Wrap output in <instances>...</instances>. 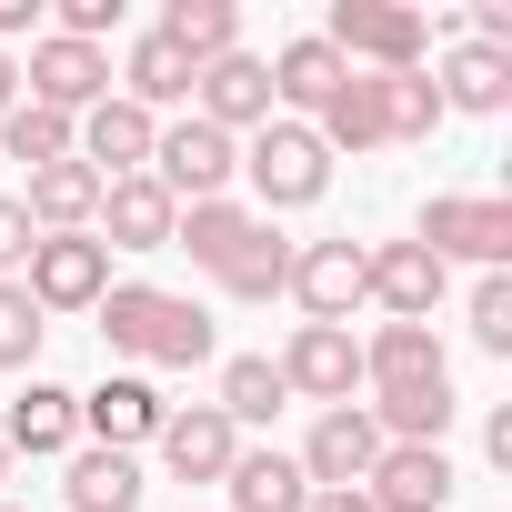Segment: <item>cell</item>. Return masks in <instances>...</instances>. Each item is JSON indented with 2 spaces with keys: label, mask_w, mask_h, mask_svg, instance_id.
Segmentation results:
<instances>
[{
  "label": "cell",
  "mask_w": 512,
  "mask_h": 512,
  "mask_svg": "<svg viewBox=\"0 0 512 512\" xmlns=\"http://www.w3.org/2000/svg\"><path fill=\"white\" fill-rule=\"evenodd\" d=\"M241 171H251V191H262V221H272V211H312V201L332 191V151H322L312 121H292V111H272L262 131H251Z\"/></svg>",
  "instance_id": "1"
},
{
  "label": "cell",
  "mask_w": 512,
  "mask_h": 512,
  "mask_svg": "<svg viewBox=\"0 0 512 512\" xmlns=\"http://www.w3.org/2000/svg\"><path fill=\"white\" fill-rule=\"evenodd\" d=\"M412 241L432 251L442 272H452V262L502 272V262H512V201H492V191H432L422 221H412Z\"/></svg>",
  "instance_id": "2"
},
{
  "label": "cell",
  "mask_w": 512,
  "mask_h": 512,
  "mask_svg": "<svg viewBox=\"0 0 512 512\" xmlns=\"http://www.w3.org/2000/svg\"><path fill=\"white\" fill-rule=\"evenodd\" d=\"M322 41L342 61H372V71H422L432 61V21L412 11V0H332Z\"/></svg>",
  "instance_id": "3"
},
{
  "label": "cell",
  "mask_w": 512,
  "mask_h": 512,
  "mask_svg": "<svg viewBox=\"0 0 512 512\" xmlns=\"http://www.w3.org/2000/svg\"><path fill=\"white\" fill-rule=\"evenodd\" d=\"M231 171H241V141L231 131H211L201 111L191 121H161V141H151V181L191 211V201H231Z\"/></svg>",
  "instance_id": "4"
},
{
  "label": "cell",
  "mask_w": 512,
  "mask_h": 512,
  "mask_svg": "<svg viewBox=\"0 0 512 512\" xmlns=\"http://www.w3.org/2000/svg\"><path fill=\"white\" fill-rule=\"evenodd\" d=\"M21 292L41 302V322H51V312H101V292H111V251H101L91 231H41L31 262H21Z\"/></svg>",
  "instance_id": "5"
},
{
  "label": "cell",
  "mask_w": 512,
  "mask_h": 512,
  "mask_svg": "<svg viewBox=\"0 0 512 512\" xmlns=\"http://www.w3.org/2000/svg\"><path fill=\"white\" fill-rule=\"evenodd\" d=\"M21 101H41V111L81 121L91 101H111V51H91V41H61V31H41V41H31V71H21Z\"/></svg>",
  "instance_id": "6"
},
{
  "label": "cell",
  "mask_w": 512,
  "mask_h": 512,
  "mask_svg": "<svg viewBox=\"0 0 512 512\" xmlns=\"http://www.w3.org/2000/svg\"><path fill=\"white\" fill-rule=\"evenodd\" d=\"M151 141H161V121L141 111V101H91L81 121H71V161L91 171V181H131V171H151Z\"/></svg>",
  "instance_id": "7"
},
{
  "label": "cell",
  "mask_w": 512,
  "mask_h": 512,
  "mask_svg": "<svg viewBox=\"0 0 512 512\" xmlns=\"http://www.w3.org/2000/svg\"><path fill=\"white\" fill-rule=\"evenodd\" d=\"M282 392H302V402H322V412H342L352 392H362V342L342 332V322H302L292 342H282Z\"/></svg>",
  "instance_id": "8"
},
{
  "label": "cell",
  "mask_w": 512,
  "mask_h": 512,
  "mask_svg": "<svg viewBox=\"0 0 512 512\" xmlns=\"http://www.w3.org/2000/svg\"><path fill=\"white\" fill-rule=\"evenodd\" d=\"M442 262H432V251L422 241H362V302H382L392 322H432L442 312Z\"/></svg>",
  "instance_id": "9"
},
{
  "label": "cell",
  "mask_w": 512,
  "mask_h": 512,
  "mask_svg": "<svg viewBox=\"0 0 512 512\" xmlns=\"http://www.w3.org/2000/svg\"><path fill=\"white\" fill-rule=\"evenodd\" d=\"M452 482H462V472H452L442 442H382V462L362 472V502H372V512H442Z\"/></svg>",
  "instance_id": "10"
},
{
  "label": "cell",
  "mask_w": 512,
  "mask_h": 512,
  "mask_svg": "<svg viewBox=\"0 0 512 512\" xmlns=\"http://www.w3.org/2000/svg\"><path fill=\"white\" fill-rule=\"evenodd\" d=\"M292 462H302V482H312V492H362V472L382 462V432H372V412H362V402H342V412H322V422H312V442H302Z\"/></svg>",
  "instance_id": "11"
},
{
  "label": "cell",
  "mask_w": 512,
  "mask_h": 512,
  "mask_svg": "<svg viewBox=\"0 0 512 512\" xmlns=\"http://www.w3.org/2000/svg\"><path fill=\"white\" fill-rule=\"evenodd\" d=\"M191 101H201V121L211 131H262L272 121V61H251V51H221V61H201L191 71Z\"/></svg>",
  "instance_id": "12"
},
{
  "label": "cell",
  "mask_w": 512,
  "mask_h": 512,
  "mask_svg": "<svg viewBox=\"0 0 512 512\" xmlns=\"http://www.w3.org/2000/svg\"><path fill=\"white\" fill-rule=\"evenodd\" d=\"M171 221H181V201H171L151 171H131V181H101L91 241H101V251H171Z\"/></svg>",
  "instance_id": "13"
},
{
  "label": "cell",
  "mask_w": 512,
  "mask_h": 512,
  "mask_svg": "<svg viewBox=\"0 0 512 512\" xmlns=\"http://www.w3.org/2000/svg\"><path fill=\"white\" fill-rule=\"evenodd\" d=\"M292 302H302V322H342L352 332V312H362V241H302L292 251Z\"/></svg>",
  "instance_id": "14"
},
{
  "label": "cell",
  "mask_w": 512,
  "mask_h": 512,
  "mask_svg": "<svg viewBox=\"0 0 512 512\" xmlns=\"http://www.w3.org/2000/svg\"><path fill=\"white\" fill-rule=\"evenodd\" d=\"M161 422H171V402L141 372H111L101 392H81V432H101V452H141V442H161Z\"/></svg>",
  "instance_id": "15"
},
{
  "label": "cell",
  "mask_w": 512,
  "mask_h": 512,
  "mask_svg": "<svg viewBox=\"0 0 512 512\" xmlns=\"http://www.w3.org/2000/svg\"><path fill=\"white\" fill-rule=\"evenodd\" d=\"M362 382H372V392H422V382H452V362H442L432 322H382V332L362 342Z\"/></svg>",
  "instance_id": "16"
},
{
  "label": "cell",
  "mask_w": 512,
  "mask_h": 512,
  "mask_svg": "<svg viewBox=\"0 0 512 512\" xmlns=\"http://www.w3.org/2000/svg\"><path fill=\"white\" fill-rule=\"evenodd\" d=\"M342 81H352V61H342L322 31H302V41H282V61H272V111L292 101V121H312V111H322Z\"/></svg>",
  "instance_id": "17"
},
{
  "label": "cell",
  "mask_w": 512,
  "mask_h": 512,
  "mask_svg": "<svg viewBox=\"0 0 512 512\" xmlns=\"http://www.w3.org/2000/svg\"><path fill=\"white\" fill-rule=\"evenodd\" d=\"M161 462H171L181 482H221V472L241 462V432H231L211 402H191V412H171V422H161Z\"/></svg>",
  "instance_id": "18"
},
{
  "label": "cell",
  "mask_w": 512,
  "mask_h": 512,
  "mask_svg": "<svg viewBox=\"0 0 512 512\" xmlns=\"http://www.w3.org/2000/svg\"><path fill=\"white\" fill-rule=\"evenodd\" d=\"M0 442H11V462H21V452H71V442H81V392L31 382V392L11 402V422H0Z\"/></svg>",
  "instance_id": "19"
},
{
  "label": "cell",
  "mask_w": 512,
  "mask_h": 512,
  "mask_svg": "<svg viewBox=\"0 0 512 512\" xmlns=\"http://www.w3.org/2000/svg\"><path fill=\"white\" fill-rule=\"evenodd\" d=\"M432 91H442V111H512V61L502 51H482V41H462L442 71H432Z\"/></svg>",
  "instance_id": "20"
},
{
  "label": "cell",
  "mask_w": 512,
  "mask_h": 512,
  "mask_svg": "<svg viewBox=\"0 0 512 512\" xmlns=\"http://www.w3.org/2000/svg\"><path fill=\"white\" fill-rule=\"evenodd\" d=\"M21 211H31V231H91V221H101V181H91L81 161H51V171H31Z\"/></svg>",
  "instance_id": "21"
},
{
  "label": "cell",
  "mask_w": 512,
  "mask_h": 512,
  "mask_svg": "<svg viewBox=\"0 0 512 512\" xmlns=\"http://www.w3.org/2000/svg\"><path fill=\"white\" fill-rule=\"evenodd\" d=\"M251 231H262V211H251V201H191V211L171 221V251H191L201 272H221Z\"/></svg>",
  "instance_id": "22"
},
{
  "label": "cell",
  "mask_w": 512,
  "mask_h": 512,
  "mask_svg": "<svg viewBox=\"0 0 512 512\" xmlns=\"http://www.w3.org/2000/svg\"><path fill=\"white\" fill-rule=\"evenodd\" d=\"M221 482H231V512H312V482L292 452H241Z\"/></svg>",
  "instance_id": "23"
},
{
  "label": "cell",
  "mask_w": 512,
  "mask_h": 512,
  "mask_svg": "<svg viewBox=\"0 0 512 512\" xmlns=\"http://www.w3.org/2000/svg\"><path fill=\"white\" fill-rule=\"evenodd\" d=\"M292 251H302V241H282V231L262 221V231H251V241L231 251V262H221L211 282H221L231 302H282V292H292Z\"/></svg>",
  "instance_id": "24"
},
{
  "label": "cell",
  "mask_w": 512,
  "mask_h": 512,
  "mask_svg": "<svg viewBox=\"0 0 512 512\" xmlns=\"http://www.w3.org/2000/svg\"><path fill=\"white\" fill-rule=\"evenodd\" d=\"M211 352H221L211 312H201V302H181V292H161V312H151V342H141V362H161V372H201Z\"/></svg>",
  "instance_id": "25"
},
{
  "label": "cell",
  "mask_w": 512,
  "mask_h": 512,
  "mask_svg": "<svg viewBox=\"0 0 512 512\" xmlns=\"http://www.w3.org/2000/svg\"><path fill=\"white\" fill-rule=\"evenodd\" d=\"M71 512H141V452H71Z\"/></svg>",
  "instance_id": "26"
},
{
  "label": "cell",
  "mask_w": 512,
  "mask_h": 512,
  "mask_svg": "<svg viewBox=\"0 0 512 512\" xmlns=\"http://www.w3.org/2000/svg\"><path fill=\"white\" fill-rule=\"evenodd\" d=\"M151 31H161L191 71H201V61H221V51H241V11H231V0H171Z\"/></svg>",
  "instance_id": "27"
},
{
  "label": "cell",
  "mask_w": 512,
  "mask_h": 512,
  "mask_svg": "<svg viewBox=\"0 0 512 512\" xmlns=\"http://www.w3.org/2000/svg\"><path fill=\"white\" fill-rule=\"evenodd\" d=\"M121 101H141V111L161 121L171 101H191V61H181L161 31H141V41H131V61H121Z\"/></svg>",
  "instance_id": "28"
},
{
  "label": "cell",
  "mask_w": 512,
  "mask_h": 512,
  "mask_svg": "<svg viewBox=\"0 0 512 512\" xmlns=\"http://www.w3.org/2000/svg\"><path fill=\"white\" fill-rule=\"evenodd\" d=\"M312 141H322V151H382V91H372V71H352V81L312 111Z\"/></svg>",
  "instance_id": "29"
},
{
  "label": "cell",
  "mask_w": 512,
  "mask_h": 512,
  "mask_svg": "<svg viewBox=\"0 0 512 512\" xmlns=\"http://www.w3.org/2000/svg\"><path fill=\"white\" fill-rule=\"evenodd\" d=\"M362 412H372V432H382V442H442L462 402H452V382H422V392H372Z\"/></svg>",
  "instance_id": "30"
},
{
  "label": "cell",
  "mask_w": 512,
  "mask_h": 512,
  "mask_svg": "<svg viewBox=\"0 0 512 512\" xmlns=\"http://www.w3.org/2000/svg\"><path fill=\"white\" fill-rule=\"evenodd\" d=\"M282 402H292V392H282L272 352H231V362H221V402H211V412H221L231 432H251V422H272Z\"/></svg>",
  "instance_id": "31"
},
{
  "label": "cell",
  "mask_w": 512,
  "mask_h": 512,
  "mask_svg": "<svg viewBox=\"0 0 512 512\" xmlns=\"http://www.w3.org/2000/svg\"><path fill=\"white\" fill-rule=\"evenodd\" d=\"M372 91H382V141H432V131H442L432 71H372Z\"/></svg>",
  "instance_id": "32"
},
{
  "label": "cell",
  "mask_w": 512,
  "mask_h": 512,
  "mask_svg": "<svg viewBox=\"0 0 512 512\" xmlns=\"http://www.w3.org/2000/svg\"><path fill=\"white\" fill-rule=\"evenodd\" d=\"M0 161H21V171L71 161V121H61V111H41V101H11V121H0Z\"/></svg>",
  "instance_id": "33"
},
{
  "label": "cell",
  "mask_w": 512,
  "mask_h": 512,
  "mask_svg": "<svg viewBox=\"0 0 512 512\" xmlns=\"http://www.w3.org/2000/svg\"><path fill=\"white\" fill-rule=\"evenodd\" d=\"M151 312H161V292H151V282H111V292H101V342L141 362V342H151Z\"/></svg>",
  "instance_id": "34"
},
{
  "label": "cell",
  "mask_w": 512,
  "mask_h": 512,
  "mask_svg": "<svg viewBox=\"0 0 512 512\" xmlns=\"http://www.w3.org/2000/svg\"><path fill=\"white\" fill-rule=\"evenodd\" d=\"M41 332H51L41 302H31L21 282H0V372H31V362H41Z\"/></svg>",
  "instance_id": "35"
},
{
  "label": "cell",
  "mask_w": 512,
  "mask_h": 512,
  "mask_svg": "<svg viewBox=\"0 0 512 512\" xmlns=\"http://www.w3.org/2000/svg\"><path fill=\"white\" fill-rule=\"evenodd\" d=\"M472 342H482L492 362H512V282H502V272L472 282Z\"/></svg>",
  "instance_id": "36"
},
{
  "label": "cell",
  "mask_w": 512,
  "mask_h": 512,
  "mask_svg": "<svg viewBox=\"0 0 512 512\" xmlns=\"http://www.w3.org/2000/svg\"><path fill=\"white\" fill-rule=\"evenodd\" d=\"M101 31H121V0H61V41H91L101 51Z\"/></svg>",
  "instance_id": "37"
},
{
  "label": "cell",
  "mask_w": 512,
  "mask_h": 512,
  "mask_svg": "<svg viewBox=\"0 0 512 512\" xmlns=\"http://www.w3.org/2000/svg\"><path fill=\"white\" fill-rule=\"evenodd\" d=\"M31 241H41V231H31V211H21L11 191H0V282H11V272L31 262Z\"/></svg>",
  "instance_id": "38"
},
{
  "label": "cell",
  "mask_w": 512,
  "mask_h": 512,
  "mask_svg": "<svg viewBox=\"0 0 512 512\" xmlns=\"http://www.w3.org/2000/svg\"><path fill=\"white\" fill-rule=\"evenodd\" d=\"M482 452H492V462H502V472H512V402H502V412H492V422H482Z\"/></svg>",
  "instance_id": "39"
},
{
  "label": "cell",
  "mask_w": 512,
  "mask_h": 512,
  "mask_svg": "<svg viewBox=\"0 0 512 512\" xmlns=\"http://www.w3.org/2000/svg\"><path fill=\"white\" fill-rule=\"evenodd\" d=\"M41 21V0H0V41H11V31H31Z\"/></svg>",
  "instance_id": "40"
},
{
  "label": "cell",
  "mask_w": 512,
  "mask_h": 512,
  "mask_svg": "<svg viewBox=\"0 0 512 512\" xmlns=\"http://www.w3.org/2000/svg\"><path fill=\"white\" fill-rule=\"evenodd\" d=\"M11 101H21V61L0 51V121H11Z\"/></svg>",
  "instance_id": "41"
},
{
  "label": "cell",
  "mask_w": 512,
  "mask_h": 512,
  "mask_svg": "<svg viewBox=\"0 0 512 512\" xmlns=\"http://www.w3.org/2000/svg\"><path fill=\"white\" fill-rule=\"evenodd\" d=\"M312 512H372L362 492H312Z\"/></svg>",
  "instance_id": "42"
},
{
  "label": "cell",
  "mask_w": 512,
  "mask_h": 512,
  "mask_svg": "<svg viewBox=\"0 0 512 512\" xmlns=\"http://www.w3.org/2000/svg\"><path fill=\"white\" fill-rule=\"evenodd\" d=\"M0 482H11V442H0ZM0 502H11V492H0Z\"/></svg>",
  "instance_id": "43"
},
{
  "label": "cell",
  "mask_w": 512,
  "mask_h": 512,
  "mask_svg": "<svg viewBox=\"0 0 512 512\" xmlns=\"http://www.w3.org/2000/svg\"><path fill=\"white\" fill-rule=\"evenodd\" d=\"M0 512H21V502H0Z\"/></svg>",
  "instance_id": "44"
}]
</instances>
